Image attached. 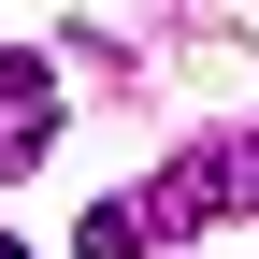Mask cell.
Listing matches in <instances>:
<instances>
[{
  "instance_id": "6da1fadb",
  "label": "cell",
  "mask_w": 259,
  "mask_h": 259,
  "mask_svg": "<svg viewBox=\"0 0 259 259\" xmlns=\"http://www.w3.org/2000/svg\"><path fill=\"white\" fill-rule=\"evenodd\" d=\"M44 144H58V72H44L29 44H0V187L44 173Z\"/></svg>"
},
{
  "instance_id": "7a4b0ae2",
  "label": "cell",
  "mask_w": 259,
  "mask_h": 259,
  "mask_svg": "<svg viewBox=\"0 0 259 259\" xmlns=\"http://www.w3.org/2000/svg\"><path fill=\"white\" fill-rule=\"evenodd\" d=\"M173 245V216H158V187H101V202L72 216V259H158Z\"/></svg>"
},
{
  "instance_id": "3957f363",
  "label": "cell",
  "mask_w": 259,
  "mask_h": 259,
  "mask_svg": "<svg viewBox=\"0 0 259 259\" xmlns=\"http://www.w3.org/2000/svg\"><path fill=\"white\" fill-rule=\"evenodd\" d=\"M158 216H173V245H187V231H216V216H245V187H231V144H187L173 173H158Z\"/></svg>"
},
{
  "instance_id": "277c9868",
  "label": "cell",
  "mask_w": 259,
  "mask_h": 259,
  "mask_svg": "<svg viewBox=\"0 0 259 259\" xmlns=\"http://www.w3.org/2000/svg\"><path fill=\"white\" fill-rule=\"evenodd\" d=\"M231 187H245V216H259V130H245V144H231Z\"/></svg>"
},
{
  "instance_id": "5b68a950",
  "label": "cell",
  "mask_w": 259,
  "mask_h": 259,
  "mask_svg": "<svg viewBox=\"0 0 259 259\" xmlns=\"http://www.w3.org/2000/svg\"><path fill=\"white\" fill-rule=\"evenodd\" d=\"M0 259H29V245H15V231H0Z\"/></svg>"
}]
</instances>
